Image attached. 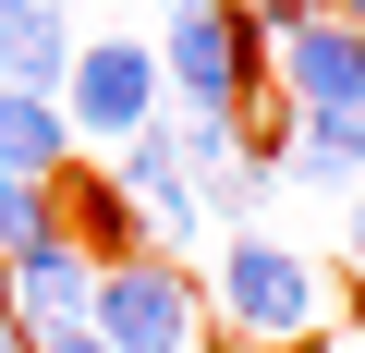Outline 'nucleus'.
Listing matches in <instances>:
<instances>
[{"label":"nucleus","mask_w":365,"mask_h":353,"mask_svg":"<svg viewBox=\"0 0 365 353\" xmlns=\"http://www.w3.org/2000/svg\"><path fill=\"white\" fill-rule=\"evenodd\" d=\"M268 195H280V158H232V170H207V220H232V232H268Z\"/></svg>","instance_id":"nucleus-10"},{"label":"nucleus","mask_w":365,"mask_h":353,"mask_svg":"<svg viewBox=\"0 0 365 353\" xmlns=\"http://www.w3.org/2000/svg\"><path fill=\"white\" fill-rule=\"evenodd\" d=\"M0 353H37V341H25V329H13V317H0Z\"/></svg>","instance_id":"nucleus-14"},{"label":"nucleus","mask_w":365,"mask_h":353,"mask_svg":"<svg viewBox=\"0 0 365 353\" xmlns=\"http://www.w3.org/2000/svg\"><path fill=\"white\" fill-rule=\"evenodd\" d=\"M329 13H341V25H365V0H329Z\"/></svg>","instance_id":"nucleus-16"},{"label":"nucleus","mask_w":365,"mask_h":353,"mask_svg":"<svg viewBox=\"0 0 365 353\" xmlns=\"http://www.w3.org/2000/svg\"><path fill=\"white\" fill-rule=\"evenodd\" d=\"M86 305H98V268H86L73 232H49V244H25V256H0V317H13L25 341L86 329Z\"/></svg>","instance_id":"nucleus-5"},{"label":"nucleus","mask_w":365,"mask_h":353,"mask_svg":"<svg viewBox=\"0 0 365 353\" xmlns=\"http://www.w3.org/2000/svg\"><path fill=\"white\" fill-rule=\"evenodd\" d=\"M341 256H353V280H365V183L341 195Z\"/></svg>","instance_id":"nucleus-11"},{"label":"nucleus","mask_w":365,"mask_h":353,"mask_svg":"<svg viewBox=\"0 0 365 353\" xmlns=\"http://www.w3.org/2000/svg\"><path fill=\"white\" fill-rule=\"evenodd\" d=\"M341 329H365V280H353V317H341Z\"/></svg>","instance_id":"nucleus-17"},{"label":"nucleus","mask_w":365,"mask_h":353,"mask_svg":"<svg viewBox=\"0 0 365 353\" xmlns=\"http://www.w3.org/2000/svg\"><path fill=\"white\" fill-rule=\"evenodd\" d=\"M0 170H13V183H61V170H73V122H61V98L0 86Z\"/></svg>","instance_id":"nucleus-8"},{"label":"nucleus","mask_w":365,"mask_h":353,"mask_svg":"<svg viewBox=\"0 0 365 353\" xmlns=\"http://www.w3.org/2000/svg\"><path fill=\"white\" fill-rule=\"evenodd\" d=\"M25 13H61V0H0V25H25Z\"/></svg>","instance_id":"nucleus-13"},{"label":"nucleus","mask_w":365,"mask_h":353,"mask_svg":"<svg viewBox=\"0 0 365 353\" xmlns=\"http://www.w3.org/2000/svg\"><path fill=\"white\" fill-rule=\"evenodd\" d=\"M329 353H365V329H341V341H329Z\"/></svg>","instance_id":"nucleus-18"},{"label":"nucleus","mask_w":365,"mask_h":353,"mask_svg":"<svg viewBox=\"0 0 365 353\" xmlns=\"http://www.w3.org/2000/svg\"><path fill=\"white\" fill-rule=\"evenodd\" d=\"M158 13H220V0H158Z\"/></svg>","instance_id":"nucleus-15"},{"label":"nucleus","mask_w":365,"mask_h":353,"mask_svg":"<svg viewBox=\"0 0 365 353\" xmlns=\"http://www.w3.org/2000/svg\"><path fill=\"white\" fill-rule=\"evenodd\" d=\"M158 98L195 110V122H244L268 98V25L244 13V0H220V13H170L158 37Z\"/></svg>","instance_id":"nucleus-2"},{"label":"nucleus","mask_w":365,"mask_h":353,"mask_svg":"<svg viewBox=\"0 0 365 353\" xmlns=\"http://www.w3.org/2000/svg\"><path fill=\"white\" fill-rule=\"evenodd\" d=\"M207 292V353H304L329 341V268L280 232H232V256L195 280Z\"/></svg>","instance_id":"nucleus-1"},{"label":"nucleus","mask_w":365,"mask_h":353,"mask_svg":"<svg viewBox=\"0 0 365 353\" xmlns=\"http://www.w3.org/2000/svg\"><path fill=\"white\" fill-rule=\"evenodd\" d=\"M110 183L134 195V220H146V256H170L182 268V244H207V195H195V170L170 158V134L146 122V134H122V170Z\"/></svg>","instance_id":"nucleus-6"},{"label":"nucleus","mask_w":365,"mask_h":353,"mask_svg":"<svg viewBox=\"0 0 365 353\" xmlns=\"http://www.w3.org/2000/svg\"><path fill=\"white\" fill-rule=\"evenodd\" d=\"M37 353H110V341H98V329H61V341H37Z\"/></svg>","instance_id":"nucleus-12"},{"label":"nucleus","mask_w":365,"mask_h":353,"mask_svg":"<svg viewBox=\"0 0 365 353\" xmlns=\"http://www.w3.org/2000/svg\"><path fill=\"white\" fill-rule=\"evenodd\" d=\"M49 208H61V232L86 244V268H110V256H146V220H134V195L110 183V170H61V183H49Z\"/></svg>","instance_id":"nucleus-7"},{"label":"nucleus","mask_w":365,"mask_h":353,"mask_svg":"<svg viewBox=\"0 0 365 353\" xmlns=\"http://www.w3.org/2000/svg\"><path fill=\"white\" fill-rule=\"evenodd\" d=\"M170 98H158V49L146 37H73V73H61V122L73 134H98V146H122V134H146Z\"/></svg>","instance_id":"nucleus-4"},{"label":"nucleus","mask_w":365,"mask_h":353,"mask_svg":"<svg viewBox=\"0 0 365 353\" xmlns=\"http://www.w3.org/2000/svg\"><path fill=\"white\" fill-rule=\"evenodd\" d=\"M61 73H73V0H61V13L0 25V86H37V98H61Z\"/></svg>","instance_id":"nucleus-9"},{"label":"nucleus","mask_w":365,"mask_h":353,"mask_svg":"<svg viewBox=\"0 0 365 353\" xmlns=\"http://www.w3.org/2000/svg\"><path fill=\"white\" fill-rule=\"evenodd\" d=\"M86 329H98L110 353H207V292L182 280L170 256H110Z\"/></svg>","instance_id":"nucleus-3"}]
</instances>
